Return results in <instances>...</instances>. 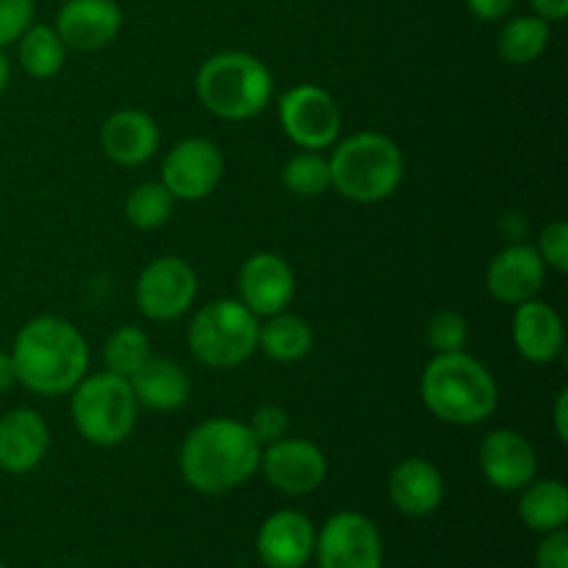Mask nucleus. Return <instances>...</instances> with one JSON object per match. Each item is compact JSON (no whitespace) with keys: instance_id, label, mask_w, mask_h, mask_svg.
I'll return each mask as SVG.
<instances>
[{"instance_id":"40","label":"nucleus","mask_w":568,"mask_h":568,"mask_svg":"<svg viewBox=\"0 0 568 568\" xmlns=\"http://www.w3.org/2000/svg\"><path fill=\"white\" fill-rule=\"evenodd\" d=\"M0 568H9V566H6V564H3V560H0Z\"/></svg>"},{"instance_id":"21","label":"nucleus","mask_w":568,"mask_h":568,"mask_svg":"<svg viewBox=\"0 0 568 568\" xmlns=\"http://www.w3.org/2000/svg\"><path fill=\"white\" fill-rule=\"evenodd\" d=\"M388 497L405 516H430L444 503V477L430 460L405 458L388 475Z\"/></svg>"},{"instance_id":"24","label":"nucleus","mask_w":568,"mask_h":568,"mask_svg":"<svg viewBox=\"0 0 568 568\" xmlns=\"http://www.w3.org/2000/svg\"><path fill=\"white\" fill-rule=\"evenodd\" d=\"M519 519L532 532H552L566 527L568 488L560 480H532L521 488Z\"/></svg>"},{"instance_id":"34","label":"nucleus","mask_w":568,"mask_h":568,"mask_svg":"<svg viewBox=\"0 0 568 568\" xmlns=\"http://www.w3.org/2000/svg\"><path fill=\"white\" fill-rule=\"evenodd\" d=\"M536 568H568V532L566 527L544 532L536 547Z\"/></svg>"},{"instance_id":"30","label":"nucleus","mask_w":568,"mask_h":568,"mask_svg":"<svg viewBox=\"0 0 568 568\" xmlns=\"http://www.w3.org/2000/svg\"><path fill=\"white\" fill-rule=\"evenodd\" d=\"M427 344L436 353H460L469 344V322L453 308L436 311L427 322Z\"/></svg>"},{"instance_id":"6","label":"nucleus","mask_w":568,"mask_h":568,"mask_svg":"<svg viewBox=\"0 0 568 568\" xmlns=\"http://www.w3.org/2000/svg\"><path fill=\"white\" fill-rule=\"evenodd\" d=\"M70 394V416L81 438L94 447H120L131 438L139 419V403L125 377L111 372L83 375Z\"/></svg>"},{"instance_id":"35","label":"nucleus","mask_w":568,"mask_h":568,"mask_svg":"<svg viewBox=\"0 0 568 568\" xmlns=\"http://www.w3.org/2000/svg\"><path fill=\"white\" fill-rule=\"evenodd\" d=\"M516 0H466V9L483 22H499L514 11Z\"/></svg>"},{"instance_id":"1","label":"nucleus","mask_w":568,"mask_h":568,"mask_svg":"<svg viewBox=\"0 0 568 568\" xmlns=\"http://www.w3.org/2000/svg\"><path fill=\"white\" fill-rule=\"evenodd\" d=\"M261 442L247 422L216 419L200 422L183 438L178 466L189 488L200 494H227L258 475Z\"/></svg>"},{"instance_id":"3","label":"nucleus","mask_w":568,"mask_h":568,"mask_svg":"<svg viewBox=\"0 0 568 568\" xmlns=\"http://www.w3.org/2000/svg\"><path fill=\"white\" fill-rule=\"evenodd\" d=\"M419 392L425 408L455 427L480 425L499 405L497 377L466 349L433 355L422 372Z\"/></svg>"},{"instance_id":"15","label":"nucleus","mask_w":568,"mask_h":568,"mask_svg":"<svg viewBox=\"0 0 568 568\" xmlns=\"http://www.w3.org/2000/svg\"><path fill=\"white\" fill-rule=\"evenodd\" d=\"M122 20L116 0H64L53 28L67 50L94 53L120 37Z\"/></svg>"},{"instance_id":"37","label":"nucleus","mask_w":568,"mask_h":568,"mask_svg":"<svg viewBox=\"0 0 568 568\" xmlns=\"http://www.w3.org/2000/svg\"><path fill=\"white\" fill-rule=\"evenodd\" d=\"M555 436H558L560 444L568 442V392L558 394V399H555Z\"/></svg>"},{"instance_id":"36","label":"nucleus","mask_w":568,"mask_h":568,"mask_svg":"<svg viewBox=\"0 0 568 568\" xmlns=\"http://www.w3.org/2000/svg\"><path fill=\"white\" fill-rule=\"evenodd\" d=\"M530 6L532 14L547 20L549 26H552V22H564L568 17V0H530Z\"/></svg>"},{"instance_id":"33","label":"nucleus","mask_w":568,"mask_h":568,"mask_svg":"<svg viewBox=\"0 0 568 568\" xmlns=\"http://www.w3.org/2000/svg\"><path fill=\"white\" fill-rule=\"evenodd\" d=\"M247 425L250 430H253V436L261 442V447L288 436V414L281 405H261V408L250 416Z\"/></svg>"},{"instance_id":"38","label":"nucleus","mask_w":568,"mask_h":568,"mask_svg":"<svg viewBox=\"0 0 568 568\" xmlns=\"http://www.w3.org/2000/svg\"><path fill=\"white\" fill-rule=\"evenodd\" d=\"M11 386H17V369L11 353H0V394L9 392Z\"/></svg>"},{"instance_id":"4","label":"nucleus","mask_w":568,"mask_h":568,"mask_svg":"<svg viewBox=\"0 0 568 568\" xmlns=\"http://www.w3.org/2000/svg\"><path fill=\"white\" fill-rule=\"evenodd\" d=\"M194 89L209 114L227 122H244L258 116L272 103L275 81L258 55L247 50H222L200 64Z\"/></svg>"},{"instance_id":"25","label":"nucleus","mask_w":568,"mask_h":568,"mask_svg":"<svg viewBox=\"0 0 568 568\" xmlns=\"http://www.w3.org/2000/svg\"><path fill=\"white\" fill-rule=\"evenodd\" d=\"M552 39V26L538 14H516L505 20L497 37V50L503 61L514 67H527L541 59Z\"/></svg>"},{"instance_id":"9","label":"nucleus","mask_w":568,"mask_h":568,"mask_svg":"<svg viewBox=\"0 0 568 568\" xmlns=\"http://www.w3.org/2000/svg\"><path fill=\"white\" fill-rule=\"evenodd\" d=\"M320 568H383V538L375 521L358 510H338L316 532Z\"/></svg>"},{"instance_id":"29","label":"nucleus","mask_w":568,"mask_h":568,"mask_svg":"<svg viewBox=\"0 0 568 568\" xmlns=\"http://www.w3.org/2000/svg\"><path fill=\"white\" fill-rule=\"evenodd\" d=\"M283 183L297 197H320L331 189V161L320 150H300L283 166Z\"/></svg>"},{"instance_id":"17","label":"nucleus","mask_w":568,"mask_h":568,"mask_svg":"<svg viewBox=\"0 0 568 568\" xmlns=\"http://www.w3.org/2000/svg\"><path fill=\"white\" fill-rule=\"evenodd\" d=\"M547 281V264L530 244L499 250L486 270V288L497 303L519 305L532 300Z\"/></svg>"},{"instance_id":"10","label":"nucleus","mask_w":568,"mask_h":568,"mask_svg":"<svg viewBox=\"0 0 568 568\" xmlns=\"http://www.w3.org/2000/svg\"><path fill=\"white\" fill-rule=\"evenodd\" d=\"M197 297V272L181 255L153 258L136 277L139 314L150 322H172L186 314Z\"/></svg>"},{"instance_id":"13","label":"nucleus","mask_w":568,"mask_h":568,"mask_svg":"<svg viewBox=\"0 0 568 568\" xmlns=\"http://www.w3.org/2000/svg\"><path fill=\"white\" fill-rule=\"evenodd\" d=\"M239 303L247 305L255 316L281 314L297 294V277L286 258L277 253H253L242 264L236 277Z\"/></svg>"},{"instance_id":"26","label":"nucleus","mask_w":568,"mask_h":568,"mask_svg":"<svg viewBox=\"0 0 568 568\" xmlns=\"http://www.w3.org/2000/svg\"><path fill=\"white\" fill-rule=\"evenodd\" d=\"M17 61L28 75L44 81V78H53L61 72L67 61V44L61 42L53 26L31 22L17 39Z\"/></svg>"},{"instance_id":"22","label":"nucleus","mask_w":568,"mask_h":568,"mask_svg":"<svg viewBox=\"0 0 568 568\" xmlns=\"http://www.w3.org/2000/svg\"><path fill=\"white\" fill-rule=\"evenodd\" d=\"M136 397L139 408L155 410V414H170L186 405L189 394H192V381H189L186 369L178 361L161 358V355H150L148 364L128 377Z\"/></svg>"},{"instance_id":"18","label":"nucleus","mask_w":568,"mask_h":568,"mask_svg":"<svg viewBox=\"0 0 568 568\" xmlns=\"http://www.w3.org/2000/svg\"><path fill=\"white\" fill-rule=\"evenodd\" d=\"M514 344L519 355L530 364H552L566 349V327L558 311L544 300H525L514 305Z\"/></svg>"},{"instance_id":"8","label":"nucleus","mask_w":568,"mask_h":568,"mask_svg":"<svg viewBox=\"0 0 568 568\" xmlns=\"http://www.w3.org/2000/svg\"><path fill=\"white\" fill-rule=\"evenodd\" d=\"M277 116L286 136L300 150H327L342 133V109L333 94L316 83H297L286 89L277 103Z\"/></svg>"},{"instance_id":"11","label":"nucleus","mask_w":568,"mask_h":568,"mask_svg":"<svg viewBox=\"0 0 568 568\" xmlns=\"http://www.w3.org/2000/svg\"><path fill=\"white\" fill-rule=\"evenodd\" d=\"M225 175L222 150L211 139L192 136L172 144L161 164V183L175 200H205Z\"/></svg>"},{"instance_id":"16","label":"nucleus","mask_w":568,"mask_h":568,"mask_svg":"<svg viewBox=\"0 0 568 568\" xmlns=\"http://www.w3.org/2000/svg\"><path fill=\"white\" fill-rule=\"evenodd\" d=\"M316 530L300 510H275L258 527L255 549L266 568H305L314 558Z\"/></svg>"},{"instance_id":"39","label":"nucleus","mask_w":568,"mask_h":568,"mask_svg":"<svg viewBox=\"0 0 568 568\" xmlns=\"http://www.w3.org/2000/svg\"><path fill=\"white\" fill-rule=\"evenodd\" d=\"M9 78H11L9 59H6V55H3V48H0V98H3L6 87H9Z\"/></svg>"},{"instance_id":"7","label":"nucleus","mask_w":568,"mask_h":568,"mask_svg":"<svg viewBox=\"0 0 568 568\" xmlns=\"http://www.w3.org/2000/svg\"><path fill=\"white\" fill-rule=\"evenodd\" d=\"M258 316L231 297L214 300L192 316L189 349L209 369H236L258 349Z\"/></svg>"},{"instance_id":"2","label":"nucleus","mask_w":568,"mask_h":568,"mask_svg":"<svg viewBox=\"0 0 568 568\" xmlns=\"http://www.w3.org/2000/svg\"><path fill=\"white\" fill-rule=\"evenodd\" d=\"M11 361L20 386L39 397H59L89 375V344L72 322L33 316L17 331Z\"/></svg>"},{"instance_id":"5","label":"nucleus","mask_w":568,"mask_h":568,"mask_svg":"<svg viewBox=\"0 0 568 568\" xmlns=\"http://www.w3.org/2000/svg\"><path fill=\"white\" fill-rule=\"evenodd\" d=\"M331 189L344 200L375 205L392 197L405 178V155L392 136L358 131L331 153Z\"/></svg>"},{"instance_id":"31","label":"nucleus","mask_w":568,"mask_h":568,"mask_svg":"<svg viewBox=\"0 0 568 568\" xmlns=\"http://www.w3.org/2000/svg\"><path fill=\"white\" fill-rule=\"evenodd\" d=\"M538 255L544 258V264H547V270H555V272H568V225L564 220H555L549 222L547 227L541 231V236H538V244H536Z\"/></svg>"},{"instance_id":"14","label":"nucleus","mask_w":568,"mask_h":568,"mask_svg":"<svg viewBox=\"0 0 568 568\" xmlns=\"http://www.w3.org/2000/svg\"><path fill=\"white\" fill-rule=\"evenodd\" d=\"M480 471L497 491H521L538 477V453L525 433L497 427L480 442Z\"/></svg>"},{"instance_id":"32","label":"nucleus","mask_w":568,"mask_h":568,"mask_svg":"<svg viewBox=\"0 0 568 568\" xmlns=\"http://www.w3.org/2000/svg\"><path fill=\"white\" fill-rule=\"evenodd\" d=\"M33 0H0V48L14 44L33 22Z\"/></svg>"},{"instance_id":"28","label":"nucleus","mask_w":568,"mask_h":568,"mask_svg":"<svg viewBox=\"0 0 568 568\" xmlns=\"http://www.w3.org/2000/svg\"><path fill=\"white\" fill-rule=\"evenodd\" d=\"M175 209V197L166 192L161 181H144L131 189L125 200V216L133 227L139 231H155V227L166 225Z\"/></svg>"},{"instance_id":"12","label":"nucleus","mask_w":568,"mask_h":568,"mask_svg":"<svg viewBox=\"0 0 568 568\" xmlns=\"http://www.w3.org/2000/svg\"><path fill=\"white\" fill-rule=\"evenodd\" d=\"M258 471L275 491L286 497H305L325 483L327 458L320 444L283 436L261 449Z\"/></svg>"},{"instance_id":"20","label":"nucleus","mask_w":568,"mask_h":568,"mask_svg":"<svg viewBox=\"0 0 568 568\" xmlns=\"http://www.w3.org/2000/svg\"><path fill=\"white\" fill-rule=\"evenodd\" d=\"M50 449V427L37 410L14 408L0 416V469L31 475Z\"/></svg>"},{"instance_id":"23","label":"nucleus","mask_w":568,"mask_h":568,"mask_svg":"<svg viewBox=\"0 0 568 568\" xmlns=\"http://www.w3.org/2000/svg\"><path fill=\"white\" fill-rule=\"evenodd\" d=\"M258 349L277 364H297L314 349V331L303 316L281 311L261 322Z\"/></svg>"},{"instance_id":"19","label":"nucleus","mask_w":568,"mask_h":568,"mask_svg":"<svg viewBox=\"0 0 568 568\" xmlns=\"http://www.w3.org/2000/svg\"><path fill=\"white\" fill-rule=\"evenodd\" d=\"M159 122L139 109H120L100 128V148L105 159L120 166H142L159 153Z\"/></svg>"},{"instance_id":"27","label":"nucleus","mask_w":568,"mask_h":568,"mask_svg":"<svg viewBox=\"0 0 568 568\" xmlns=\"http://www.w3.org/2000/svg\"><path fill=\"white\" fill-rule=\"evenodd\" d=\"M153 355L150 349V338L142 327L136 325H122L105 338V347H103V364L105 372L111 375H120V377H131L148 364V358Z\"/></svg>"}]
</instances>
